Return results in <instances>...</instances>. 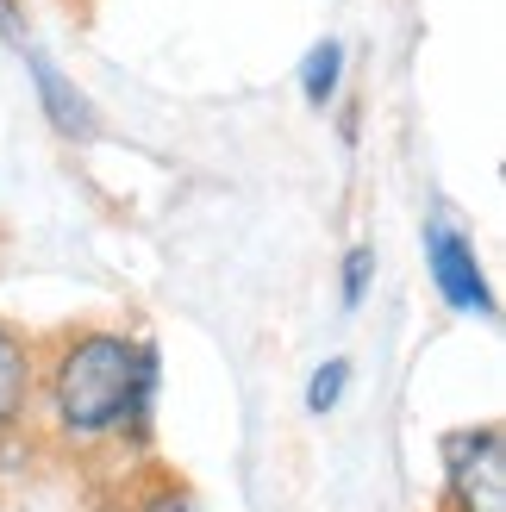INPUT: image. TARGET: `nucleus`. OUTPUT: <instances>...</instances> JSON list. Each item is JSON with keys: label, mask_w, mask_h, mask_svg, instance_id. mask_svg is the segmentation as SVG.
Returning <instances> with one entry per match:
<instances>
[{"label": "nucleus", "mask_w": 506, "mask_h": 512, "mask_svg": "<svg viewBox=\"0 0 506 512\" xmlns=\"http://www.w3.org/2000/svg\"><path fill=\"white\" fill-rule=\"evenodd\" d=\"M163 350L125 325H63L38 344L32 438L50 456H144L157 431Z\"/></svg>", "instance_id": "nucleus-1"}, {"label": "nucleus", "mask_w": 506, "mask_h": 512, "mask_svg": "<svg viewBox=\"0 0 506 512\" xmlns=\"http://www.w3.org/2000/svg\"><path fill=\"white\" fill-rule=\"evenodd\" d=\"M419 244H425V275H432V288H438V300L450 306V313L494 325L500 300H494V281L482 269V250H475V238L463 232V225L438 213V219H425Z\"/></svg>", "instance_id": "nucleus-2"}, {"label": "nucleus", "mask_w": 506, "mask_h": 512, "mask_svg": "<svg viewBox=\"0 0 506 512\" xmlns=\"http://www.w3.org/2000/svg\"><path fill=\"white\" fill-rule=\"evenodd\" d=\"M444 512H506V431L494 419L444 438Z\"/></svg>", "instance_id": "nucleus-3"}, {"label": "nucleus", "mask_w": 506, "mask_h": 512, "mask_svg": "<svg viewBox=\"0 0 506 512\" xmlns=\"http://www.w3.org/2000/svg\"><path fill=\"white\" fill-rule=\"evenodd\" d=\"M19 63H25V75H32V94H38V113L50 119V132L69 138V144H88L100 132V119H94V100L75 88V75H63V63L50 57L38 38L19 50Z\"/></svg>", "instance_id": "nucleus-4"}, {"label": "nucleus", "mask_w": 506, "mask_h": 512, "mask_svg": "<svg viewBox=\"0 0 506 512\" xmlns=\"http://www.w3.org/2000/svg\"><path fill=\"white\" fill-rule=\"evenodd\" d=\"M32 400H38V338L0 319V438L32 431Z\"/></svg>", "instance_id": "nucleus-5"}, {"label": "nucleus", "mask_w": 506, "mask_h": 512, "mask_svg": "<svg viewBox=\"0 0 506 512\" xmlns=\"http://www.w3.org/2000/svg\"><path fill=\"white\" fill-rule=\"evenodd\" d=\"M344 69H350V57H344V44H338V38L307 44V57H300V69H294L300 100H307L313 113H332V107H338V94H344Z\"/></svg>", "instance_id": "nucleus-6"}, {"label": "nucleus", "mask_w": 506, "mask_h": 512, "mask_svg": "<svg viewBox=\"0 0 506 512\" xmlns=\"http://www.w3.org/2000/svg\"><path fill=\"white\" fill-rule=\"evenodd\" d=\"M125 512H213L188 481H175L169 469H138V481L125 488Z\"/></svg>", "instance_id": "nucleus-7"}, {"label": "nucleus", "mask_w": 506, "mask_h": 512, "mask_svg": "<svg viewBox=\"0 0 506 512\" xmlns=\"http://www.w3.org/2000/svg\"><path fill=\"white\" fill-rule=\"evenodd\" d=\"M350 394V356H325V363L307 375V413L313 419H332Z\"/></svg>", "instance_id": "nucleus-8"}, {"label": "nucleus", "mask_w": 506, "mask_h": 512, "mask_svg": "<svg viewBox=\"0 0 506 512\" xmlns=\"http://www.w3.org/2000/svg\"><path fill=\"white\" fill-rule=\"evenodd\" d=\"M375 244H350L344 250V263H338V306L344 313H357V306L369 300V288H375Z\"/></svg>", "instance_id": "nucleus-9"}, {"label": "nucleus", "mask_w": 506, "mask_h": 512, "mask_svg": "<svg viewBox=\"0 0 506 512\" xmlns=\"http://www.w3.org/2000/svg\"><path fill=\"white\" fill-rule=\"evenodd\" d=\"M0 38H7L13 57L32 44V25H25V7H19V0H0Z\"/></svg>", "instance_id": "nucleus-10"}]
</instances>
